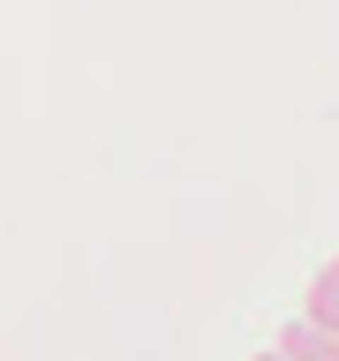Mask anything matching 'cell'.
<instances>
[{"label": "cell", "instance_id": "2", "mask_svg": "<svg viewBox=\"0 0 339 361\" xmlns=\"http://www.w3.org/2000/svg\"><path fill=\"white\" fill-rule=\"evenodd\" d=\"M279 354H287V361H339V338H324V331L309 324V331H294Z\"/></svg>", "mask_w": 339, "mask_h": 361}, {"label": "cell", "instance_id": "3", "mask_svg": "<svg viewBox=\"0 0 339 361\" xmlns=\"http://www.w3.org/2000/svg\"><path fill=\"white\" fill-rule=\"evenodd\" d=\"M256 361H287V354H256Z\"/></svg>", "mask_w": 339, "mask_h": 361}, {"label": "cell", "instance_id": "1", "mask_svg": "<svg viewBox=\"0 0 339 361\" xmlns=\"http://www.w3.org/2000/svg\"><path fill=\"white\" fill-rule=\"evenodd\" d=\"M309 324H316L324 338H339V264H324V271L309 279Z\"/></svg>", "mask_w": 339, "mask_h": 361}]
</instances>
